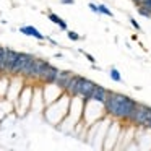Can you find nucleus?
I'll return each instance as SVG.
<instances>
[{
    "label": "nucleus",
    "mask_w": 151,
    "mask_h": 151,
    "mask_svg": "<svg viewBox=\"0 0 151 151\" xmlns=\"http://www.w3.org/2000/svg\"><path fill=\"white\" fill-rule=\"evenodd\" d=\"M98 13L99 15H106V17H111V18H114V13H112L111 10H109L106 5H102V4H99L98 5Z\"/></svg>",
    "instance_id": "obj_11"
},
{
    "label": "nucleus",
    "mask_w": 151,
    "mask_h": 151,
    "mask_svg": "<svg viewBox=\"0 0 151 151\" xmlns=\"http://www.w3.org/2000/svg\"><path fill=\"white\" fill-rule=\"evenodd\" d=\"M140 7H145L146 10L151 12V0H143V2L140 4Z\"/></svg>",
    "instance_id": "obj_19"
},
{
    "label": "nucleus",
    "mask_w": 151,
    "mask_h": 151,
    "mask_svg": "<svg viewBox=\"0 0 151 151\" xmlns=\"http://www.w3.org/2000/svg\"><path fill=\"white\" fill-rule=\"evenodd\" d=\"M80 52H81V54H83V55H85V57H86V59H88V60H89V62H91V63H93V65H94V62H96V60H94V57H93V55H91V54H86V52H85V50H81V49H80Z\"/></svg>",
    "instance_id": "obj_18"
},
{
    "label": "nucleus",
    "mask_w": 151,
    "mask_h": 151,
    "mask_svg": "<svg viewBox=\"0 0 151 151\" xmlns=\"http://www.w3.org/2000/svg\"><path fill=\"white\" fill-rule=\"evenodd\" d=\"M137 10H138V15H141V17H145V18H151V12L146 10L145 7H140V5H138Z\"/></svg>",
    "instance_id": "obj_13"
},
{
    "label": "nucleus",
    "mask_w": 151,
    "mask_h": 151,
    "mask_svg": "<svg viewBox=\"0 0 151 151\" xmlns=\"http://www.w3.org/2000/svg\"><path fill=\"white\" fill-rule=\"evenodd\" d=\"M88 7L91 8L93 13H98V5H96V4H93V2H91V4H88ZM98 15H99V13H98Z\"/></svg>",
    "instance_id": "obj_20"
},
{
    "label": "nucleus",
    "mask_w": 151,
    "mask_h": 151,
    "mask_svg": "<svg viewBox=\"0 0 151 151\" xmlns=\"http://www.w3.org/2000/svg\"><path fill=\"white\" fill-rule=\"evenodd\" d=\"M67 36H68L70 41H78L80 39V34L75 33V31H68V29H67Z\"/></svg>",
    "instance_id": "obj_14"
},
{
    "label": "nucleus",
    "mask_w": 151,
    "mask_h": 151,
    "mask_svg": "<svg viewBox=\"0 0 151 151\" xmlns=\"http://www.w3.org/2000/svg\"><path fill=\"white\" fill-rule=\"evenodd\" d=\"M145 128H151V107H148V115H146V120H145Z\"/></svg>",
    "instance_id": "obj_15"
},
{
    "label": "nucleus",
    "mask_w": 151,
    "mask_h": 151,
    "mask_svg": "<svg viewBox=\"0 0 151 151\" xmlns=\"http://www.w3.org/2000/svg\"><path fill=\"white\" fill-rule=\"evenodd\" d=\"M18 59V50H13L10 47H7V52H5V60L0 67V73L2 75H13V68L15 63Z\"/></svg>",
    "instance_id": "obj_3"
},
{
    "label": "nucleus",
    "mask_w": 151,
    "mask_h": 151,
    "mask_svg": "<svg viewBox=\"0 0 151 151\" xmlns=\"http://www.w3.org/2000/svg\"><path fill=\"white\" fill-rule=\"evenodd\" d=\"M20 33L21 34H26V36H31V37H36L37 41H46V36L41 34V31L37 28L31 26V24H26V26H20Z\"/></svg>",
    "instance_id": "obj_9"
},
{
    "label": "nucleus",
    "mask_w": 151,
    "mask_h": 151,
    "mask_svg": "<svg viewBox=\"0 0 151 151\" xmlns=\"http://www.w3.org/2000/svg\"><path fill=\"white\" fill-rule=\"evenodd\" d=\"M47 18H49V20L52 21L54 24H57V26H59L62 31H67V29H68L67 23H65V21H63L62 18L59 17V15H55V13H52V12H49V13H47Z\"/></svg>",
    "instance_id": "obj_10"
},
{
    "label": "nucleus",
    "mask_w": 151,
    "mask_h": 151,
    "mask_svg": "<svg viewBox=\"0 0 151 151\" xmlns=\"http://www.w3.org/2000/svg\"><path fill=\"white\" fill-rule=\"evenodd\" d=\"M130 24H132V26H133L137 31H141V26H140V23H138V21L135 20V18H130Z\"/></svg>",
    "instance_id": "obj_17"
},
{
    "label": "nucleus",
    "mask_w": 151,
    "mask_h": 151,
    "mask_svg": "<svg viewBox=\"0 0 151 151\" xmlns=\"http://www.w3.org/2000/svg\"><path fill=\"white\" fill-rule=\"evenodd\" d=\"M102 104H104L106 112L109 115L117 117L120 120H130L138 102L135 99H132L130 96L120 94V93H115V91H109L107 96H106V101Z\"/></svg>",
    "instance_id": "obj_1"
},
{
    "label": "nucleus",
    "mask_w": 151,
    "mask_h": 151,
    "mask_svg": "<svg viewBox=\"0 0 151 151\" xmlns=\"http://www.w3.org/2000/svg\"><path fill=\"white\" fill-rule=\"evenodd\" d=\"M5 52H7V47L0 46V67H2V63H4V60H5Z\"/></svg>",
    "instance_id": "obj_16"
},
{
    "label": "nucleus",
    "mask_w": 151,
    "mask_h": 151,
    "mask_svg": "<svg viewBox=\"0 0 151 151\" xmlns=\"http://www.w3.org/2000/svg\"><path fill=\"white\" fill-rule=\"evenodd\" d=\"M47 63H49L47 60H44V59H37V57H34L33 62H31V65H29V68H28V72H26V75H24V78L39 80L41 73H42V70L46 68Z\"/></svg>",
    "instance_id": "obj_4"
},
{
    "label": "nucleus",
    "mask_w": 151,
    "mask_h": 151,
    "mask_svg": "<svg viewBox=\"0 0 151 151\" xmlns=\"http://www.w3.org/2000/svg\"><path fill=\"white\" fill-rule=\"evenodd\" d=\"M133 2H135V4H137V5H140L141 2H143V0H133Z\"/></svg>",
    "instance_id": "obj_22"
},
{
    "label": "nucleus",
    "mask_w": 151,
    "mask_h": 151,
    "mask_svg": "<svg viewBox=\"0 0 151 151\" xmlns=\"http://www.w3.org/2000/svg\"><path fill=\"white\" fill-rule=\"evenodd\" d=\"M148 107H150V106L137 104V107H135L133 114H132V117H130V122H133L135 125H140V127H143V125H145V120H146V115H148Z\"/></svg>",
    "instance_id": "obj_5"
},
{
    "label": "nucleus",
    "mask_w": 151,
    "mask_h": 151,
    "mask_svg": "<svg viewBox=\"0 0 151 151\" xmlns=\"http://www.w3.org/2000/svg\"><path fill=\"white\" fill-rule=\"evenodd\" d=\"M111 78H112V81H115V83H120V81H122L120 72H119L115 67H112V68H111Z\"/></svg>",
    "instance_id": "obj_12"
},
{
    "label": "nucleus",
    "mask_w": 151,
    "mask_h": 151,
    "mask_svg": "<svg viewBox=\"0 0 151 151\" xmlns=\"http://www.w3.org/2000/svg\"><path fill=\"white\" fill-rule=\"evenodd\" d=\"M73 73L72 72H67V70H59V73H57V78L55 81H54V85L57 86V88H60L62 91H65L67 88V83H68L70 76H72Z\"/></svg>",
    "instance_id": "obj_8"
},
{
    "label": "nucleus",
    "mask_w": 151,
    "mask_h": 151,
    "mask_svg": "<svg viewBox=\"0 0 151 151\" xmlns=\"http://www.w3.org/2000/svg\"><path fill=\"white\" fill-rule=\"evenodd\" d=\"M60 4L62 5H73L75 4V0H60Z\"/></svg>",
    "instance_id": "obj_21"
},
{
    "label": "nucleus",
    "mask_w": 151,
    "mask_h": 151,
    "mask_svg": "<svg viewBox=\"0 0 151 151\" xmlns=\"http://www.w3.org/2000/svg\"><path fill=\"white\" fill-rule=\"evenodd\" d=\"M33 59H34L33 54L18 52V59H17V63H15V68H13V76H24L26 75Z\"/></svg>",
    "instance_id": "obj_2"
},
{
    "label": "nucleus",
    "mask_w": 151,
    "mask_h": 151,
    "mask_svg": "<svg viewBox=\"0 0 151 151\" xmlns=\"http://www.w3.org/2000/svg\"><path fill=\"white\" fill-rule=\"evenodd\" d=\"M107 89L104 88V86H99V85H94V88H93V93L91 96H89L88 101H94V102H99V104H102V102L106 101V96H107Z\"/></svg>",
    "instance_id": "obj_7"
},
{
    "label": "nucleus",
    "mask_w": 151,
    "mask_h": 151,
    "mask_svg": "<svg viewBox=\"0 0 151 151\" xmlns=\"http://www.w3.org/2000/svg\"><path fill=\"white\" fill-rule=\"evenodd\" d=\"M57 73H59V68L54 67L52 63H47L46 68H44L42 73H41L39 80L42 83H46V85H54V81H55V78H57Z\"/></svg>",
    "instance_id": "obj_6"
}]
</instances>
